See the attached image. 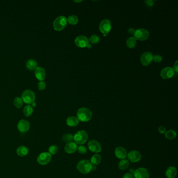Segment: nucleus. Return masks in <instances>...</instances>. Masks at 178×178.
Returning <instances> with one entry per match:
<instances>
[{
  "label": "nucleus",
  "instance_id": "a18cd8bd",
  "mask_svg": "<svg viewBox=\"0 0 178 178\" xmlns=\"http://www.w3.org/2000/svg\"><path fill=\"white\" fill-rule=\"evenodd\" d=\"M74 2H82V1H74Z\"/></svg>",
  "mask_w": 178,
  "mask_h": 178
},
{
  "label": "nucleus",
  "instance_id": "aec40b11",
  "mask_svg": "<svg viewBox=\"0 0 178 178\" xmlns=\"http://www.w3.org/2000/svg\"><path fill=\"white\" fill-rule=\"evenodd\" d=\"M29 150L28 148L25 146H21L16 150V153L20 157H25L28 155Z\"/></svg>",
  "mask_w": 178,
  "mask_h": 178
},
{
  "label": "nucleus",
  "instance_id": "58836bf2",
  "mask_svg": "<svg viewBox=\"0 0 178 178\" xmlns=\"http://www.w3.org/2000/svg\"><path fill=\"white\" fill-rule=\"evenodd\" d=\"M178 61H177L176 62V63H174V71H176V72H178Z\"/></svg>",
  "mask_w": 178,
  "mask_h": 178
},
{
  "label": "nucleus",
  "instance_id": "ea45409f",
  "mask_svg": "<svg viewBox=\"0 0 178 178\" xmlns=\"http://www.w3.org/2000/svg\"><path fill=\"white\" fill-rule=\"evenodd\" d=\"M128 32L131 35H134L135 32V30L134 28H131L129 29Z\"/></svg>",
  "mask_w": 178,
  "mask_h": 178
},
{
  "label": "nucleus",
  "instance_id": "f257e3e1",
  "mask_svg": "<svg viewBox=\"0 0 178 178\" xmlns=\"http://www.w3.org/2000/svg\"><path fill=\"white\" fill-rule=\"evenodd\" d=\"M92 112L89 109L81 108L77 111V118L81 122H87L91 120Z\"/></svg>",
  "mask_w": 178,
  "mask_h": 178
},
{
  "label": "nucleus",
  "instance_id": "a211bd4d",
  "mask_svg": "<svg viewBox=\"0 0 178 178\" xmlns=\"http://www.w3.org/2000/svg\"><path fill=\"white\" fill-rule=\"evenodd\" d=\"M77 145L75 142L67 143L64 147V151L67 154H71L74 153L77 150Z\"/></svg>",
  "mask_w": 178,
  "mask_h": 178
},
{
  "label": "nucleus",
  "instance_id": "4468645a",
  "mask_svg": "<svg viewBox=\"0 0 178 178\" xmlns=\"http://www.w3.org/2000/svg\"><path fill=\"white\" fill-rule=\"evenodd\" d=\"M17 129L20 132L25 133L28 132L30 129V123L26 120H21L17 124Z\"/></svg>",
  "mask_w": 178,
  "mask_h": 178
},
{
  "label": "nucleus",
  "instance_id": "ddd939ff",
  "mask_svg": "<svg viewBox=\"0 0 178 178\" xmlns=\"http://www.w3.org/2000/svg\"><path fill=\"white\" fill-rule=\"evenodd\" d=\"M75 44L76 46L79 48H85L89 44V40L87 38L84 36H79L76 38Z\"/></svg>",
  "mask_w": 178,
  "mask_h": 178
},
{
  "label": "nucleus",
  "instance_id": "20e7f679",
  "mask_svg": "<svg viewBox=\"0 0 178 178\" xmlns=\"http://www.w3.org/2000/svg\"><path fill=\"white\" fill-rule=\"evenodd\" d=\"M67 18L63 16L57 17L53 22V27L55 31H61L66 27L67 25Z\"/></svg>",
  "mask_w": 178,
  "mask_h": 178
},
{
  "label": "nucleus",
  "instance_id": "f3484780",
  "mask_svg": "<svg viewBox=\"0 0 178 178\" xmlns=\"http://www.w3.org/2000/svg\"><path fill=\"white\" fill-rule=\"evenodd\" d=\"M35 74L36 78L40 81H42L46 78V70L41 66L37 67V68L35 69Z\"/></svg>",
  "mask_w": 178,
  "mask_h": 178
},
{
  "label": "nucleus",
  "instance_id": "c85d7f7f",
  "mask_svg": "<svg viewBox=\"0 0 178 178\" xmlns=\"http://www.w3.org/2000/svg\"><path fill=\"white\" fill-rule=\"evenodd\" d=\"M62 140L65 143H68L72 142L73 140V136L70 133L64 134L62 137Z\"/></svg>",
  "mask_w": 178,
  "mask_h": 178
},
{
  "label": "nucleus",
  "instance_id": "423d86ee",
  "mask_svg": "<svg viewBox=\"0 0 178 178\" xmlns=\"http://www.w3.org/2000/svg\"><path fill=\"white\" fill-rule=\"evenodd\" d=\"M52 155L49 152H44L38 156L37 161L40 165H46L50 162Z\"/></svg>",
  "mask_w": 178,
  "mask_h": 178
},
{
  "label": "nucleus",
  "instance_id": "f8f14e48",
  "mask_svg": "<svg viewBox=\"0 0 178 178\" xmlns=\"http://www.w3.org/2000/svg\"><path fill=\"white\" fill-rule=\"evenodd\" d=\"M153 55L149 52H146L143 53L141 57V62L142 64L144 66H147L152 63Z\"/></svg>",
  "mask_w": 178,
  "mask_h": 178
},
{
  "label": "nucleus",
  "instance_id": "4c0bfd02",
  "mask_svg": "<svg viewBox=\"0 0 178 178\" xmlns=\"http://www.w3.org/2000/svg\"><path fill=\"white\" fill-rule=\"evenodd\" d=\"M134 178V176L132 174H130V173H127V174H125L123 176V178Z\"/></svg>",
  "mask_w": 178,
  "mask_h": 178
},
{
  "label": "nucleus",
  "instance_id": "2f4dec72",
  "mask_svg": "<svg viewBox=\"0 0 178 178\" xmlns=\"http://www.w3.org/2000/svg\"><path fill=\"white\" fill-rule=\"evenodd\" d=\"M58 152V147L56 145H52L49 148V153L51 155H55Z\"/></svg>",
  "mask_w": 178,
  "mask_h": 178
},
{
  "label": "nucleus",
  "instance_id": "39448f33",
  "mask_svg": "<svg viewBox=\"0 0 178 178\" xmlns=\"http://www.w3.org/2000/svg\"><path fill=\"white\" fill-rule=\"evenodd\" d=\"M22 99L25 103L31 104L33 101H35V94L32 90H25L22 93Z\"/></svg>",
  "mask_w": 178,
  "mask_h": 178
},
{
  "label": "nucleus",
  "instance_id": "a19ab883",
  "mask_svg": "<svg viewBox=\"0 0 178 178\" xmlns=\"http://www.w3.org/2000/svg\"><path fill=\"white\" fill-rule=\"evenodd\" d=\"M97 169V167L96 165H92V171H94Z\"/></svg>",
  "mask_w": 178,
  "mask_h": 178
},
{
  "label": "nucleus",
  "instance_id": "473e14b6",
  "mask_svg": "<svg viewBox=\"0 0 178 178\" xmlns=\"http://www.w3.org/2000/svg\"><path fill=\"white\" fill-rule=\"evenodd\" d=\"M77 150H78V152L79 154H86L87 152V150L86 147L84 146H83V145H80L78 147H77Z\"/></svg>",
  "mask_w": 178,
  "mask_h": 178
},
{
  "label": "nucleus",
  "instance_id": "a878e982",
  "mask_svg": "<svg viewBox=\"0 0 178 178\" xmlns=\"http://www.w3.org/2000/svg\"><path fill=\"white\" fill-rule=\"evenodd\" d=\"M165 134V137L168 139L172 140L176 138L177 137V133L174 131L173 130H169L167 132H166Z\"/></svg>",
  "mask_w": 178,
  "mask_h": 178
},
{
  "label": "nucleus",
  "instance_id": "393cba45",
  "mask_svg": "<svg viewBox=\"0 0 178 178\" xmlns=\"http://www.w3.org/2000/svg\"><path fill=\"white\" fill-rule=\"evenodd\" d=\"M33 108L29 105L25 106L24 108V109H23V113H24L25 116L27 117L31 116V115L33 114Z\"/></svg>",
  "mask_w": 178,
  "mask_h": 178
},
{
  "label": "nucleus",
  "instance_id": "f03ea898",
  "mask_svg": "<svg viewBox=\"0 0 178 178\" xmlns=\"http://www.w3.org/2000/svg\"><path fill=\"white\" fill-rule=\"evenodd\" d=\"M92 164L88 160L81 161L77 165V169L81 174H88L92 171Z\"/></svg>",
  "mask_w": 178,
  "mask_h": 178
},
{
  "label": "nucleus",
  "instance_id": "7c9ffc66",
  "mask_svg": "<svg viewBox=\"0 0 178 178\" xmlns=\"http://www.w3.org/2000/svg\"><path fill=\"white\" fill-rule=\"evenodd\" d=\"M89 41L92 44H96L100 41V37L96 35H94L90 37Z\"/></svg>",
  "mask_w": 178,
  "mask_h": 178
},
{
  "label": "nucleus",
  "instance_id": "6e6552de",
  "mask_svg": "<svg viewBox=\"0 0 178 178\" xmlns=\"http://www.w3.org/2000/svg\"><path fill=\"white\" fill-rule=\"evenodd\" d=\"M111 29V24L110 20H102L99 25V30L103 34H107Z\"/></svg>",
  "mask_w": 178,
  "mask_h": 178
},
{
  "label": "nucleus",
  "instance_id": "7ed1b4c3",
  "mask_svg": "<svg viewBox=\"0 0 178 178\" xmlns=\"http://www.w3.org/2000/svg\"><path fill=\"white\" fill-rule=\"evenodd\" d=\"M87 133L84 130L79 131L75 133L73 137V139L75 143L78 145H81L86 143L88 139Z\"/></svg>",
  "mask_w": 178,
  "mask_h": 178
},
{
  "label": "nucleus",
  "instance_id": "b1692460",
  "mask_svg": "<svg viewBox=\"0 0 178 178\" xmlns=\"http://www.w3.org/2000/svg\"><path fill=\"white\" fill-rule=\"evenodd\" d=\"M101 157L99 154H95L92 157L90 163L92 165H97L101 162Z\"/></svg>",
  "mask_w": 178,
  "mask_h": 178
},
{
  "label": "nucleus",
  "instance_id": "c9c22d12",
  "mask_svg": "<svg viewBox=\"0 0 178 178\" xmlns=\"http://www.w3.org/2000/svg\"><path fill=\"white\" fill-rule=\"evenodd\" d=\"M159 132L161 134H165L166 132V129L163 126H161L158 129Z\"/></svg>",
  "mask_w": 178,
  "mask_h": 178
},
{
  "label": "nucleus",
  "instance_id": "e433bc0d",
  "mask_svg": "<svg viewBox=\"0 0 178 178\" xmlns=\"http://www.w3.org/2000/svg\"><path fill=\"white\" fill-rule=\"evenodd\" d=\"M145 3H146V5L147 7H153L154 4V1H150V0L146 1H145Z\"/></svg>",
  "mask_w": 178,
  "mask_h": 178
},
{
  "label": "nucleus",
  "instance_id": "c756f323",
  "mask_svg": "<svg viewBox=\"0 0 178 178\" xmlns=\"http://www.w3.org/2000/svg\"><path fill=\"white\" fill-rule=\"evenodd\" d=\"M14 105L17 108H20L23 105V101L22 99L20 97H16L14 101Z\"/></svg>",
  "mask_w": 178,
  "mask_h": 178
},
{
  "label": "nucleus",
  "instance_id": "cd10ccee",
  "mask_svg": "<svg viewBox=\"0 0 178 178\" xmlns=\"http://www.w3.org/2000/svg\"><path fill=\"white\" fill-rule=\"evenodd\" d=\"M68 22L71 25H76L78 22V19L76 16L71 15L68 17L67 19Z\"/></svg>",
  "mask_w": 178,
  "mask_h": 178
},
{
  "label": "nucleus",
  "instance_id": "5701e85b",
  "mask_svg": "<svg viewBox=\"0 0 178 178\" xmlns=\"http://www.w3.org/2000/svg\"><path fill=\"white\" fill-rule=\"evenodd\" d=\"M129 161L126 159L121 160L118 164V167L119 169L122 170L126 169L129 166Z\"/></svg>",
  "mask_w": 178,
  "mask_h": 178
},
{
  "label": "nucleus",
  "instance_id": "bb28decb",
  "mask_svg": "<svg viewBox=\"0 0 178 178\" xmlns=\"http://www.w3.org/2000/svg\"><path fill=\"white\" fill-rule=\"evenodd\" d=\"M137 44V41L134 37H130L126 41V45L129 48H134Z\"/></svg>",
  "mask_w": 178,
  "mask_h": 178
},
{
  "label": "nucleus",
  "instance_id": "4be33fe9",
  "mask_svg": "<svg viewBox=\"0 0 178 178\" xmlns=\"http://www.w3.org/2000/svg\"><path fill=\"white\" fill-rule=\"evenodd\" d=\"M26 67L27 68L30 70H33L37 68V63L34 60H29L27 62Z\"/></svg>",
  "mask_w": 178,
  "mask_h": 178
},
{
  "label": "nucleus",
  "instance_id": "9b49d317",
  "mask_svg": "<svg viewBox=\"0 0 178 178\" xmlns=\"http://www.w3.org/2000/svg\"><path fill=\"white\" fill-rule=\"evenodd\" d=\"M133 176L135 178H149L150 174L146 168H139L135 170Z\"/></svg>",
  "mask_w": 178,
  "mask_h": 178
},
{
  "label": "nucleus",
  "instance_id": "6ab92c4d",
  "mask_svg": "<svg viewBox=\"0 0 178 178\" xmlns=\"http://www.w3.org/2000/svg\"><path fill=\"white\" fill-rule=\"evenodd\" d=\"M66 124L70 127H75L79 124V120L76 117H68L66 121Z\"/></svg>",
  "mask_w": 178,
  "mask_h": 178
},
{
  "label": "nucleus",
  "instance_id": "f704fd0d",
  "mask_svg": "<svg viewBox=\"0 0 178 178\" xmlns=\"http://www.w3.org/2000/svg\"><path fill=\"white\" fill-rule=\"evenodd\" d=\"M46 87V85L44 81H40L38 84V87L39 90H44Z\"/></svg>",
  "mask_w": 178,
  "mask_h": 178
},
{
  "label": "nucleus",
  "instance_id": "dca6fc26",
  "mask_svg": "<svg viewBox=\"0 0 178 178\" xmlns=\"http://www.w3.org/2000/svg\"><path fill=\"white\" fill-rule=\"evenodd\" d=\"M115 155L119 159L123 160L127 157V151L123 147H118L114 151Z\"/></svg>",
  "mask_w": 178,
  "mask_h": 178
},
{
  "label": "nucleus",
  "instance_id": "72a5a7b5",
  "mask_svg": "<svg viewBox=\"0 0 178 178\" xmlns=\"http://www.w3.org/2000/svg\"><path fill=\"white\" fill-rule=\"evenodd\" d=\"M153 60H154V61L156 63H159L163 60V57L161 55L159 54H156L153 56Z\"/></svg>",
  "mask_w": 178,
  "mask_h": 178
},
{
  "label": "nucleus",
  "instance_id": "0eeeda50",
  "mask_svg": "<svg viewBox=\"0 0 178 178\" xmlns=\"http://www.w3.org/2000/svg\"><path fill=\"white\" fill-rule=\"evenodd\" d=\"M149 32L145 29H139L135 31L134 34V38L135 40H138L139 41H144L147 39L149 37Z\"/></svg>",
  "mask_w": 178,
  "mask_h": 178
},
{
  "label": "nucleus",
  "instance_id": "37998d69",
  "mask_svg": "<svg viewBox=\"0 0 178 178\" xmlns=\"http://www.w3.org/2000/svg\"><path fill=\"white\" fill-rule=\"evenodd\" d=\"M31 107H36V103L35 101H34L32 102V103H31Z\"/></svg>",
  "mask_w": 178,
  "mask_h": 178
},
{
  "label": "nucleus",
  "instance_id": "c03bdc74",
  "mask_svg": "<svg viewBox=\"0 0 178 178\" xmlns=\"http://www.w3.org/2000/svg\"><path fill=\"white\" fill-rule=\"evenodd\" d=\"M86 47H87V48L90 49L91 48H92V45H91V44H87V46H86Z\"/></svg>",
  "mask_w": 178,
  "mask_h": 178
},
{
  "label": "nucleus",
  "instance_id": "1a4fd4ad",
  "mask_svg": "<svg viewBox=\"0 0 178 178\" xmlns=\"http://www.w3.org/2000/svg\"><path fill=\"white\" fill-rule=\"evenodd\" d=\"M88 147L89 150L91 152L95 153H98L101 151V146L99 142L96 140H92L88 143Z\"/></svg>",
  "mask_w": 178,
  "mask_h": 178
},
{
  "label": "nucleus",
  "instance_id": "2eb2a0df",
  "mask_svg": "<svg viewBox=\"0 0 178 178\" xmlns=\"http://www.w3.org/2000/svg\"><path fill=\"white\" fill-rule=\"evenodd\" d=\"M174 74V68L167 67L163 68V70L161 71V76L163 79H169L172 77H173Z\"/></svg>",
  "mask_w": 178,
  "mask_h": 178
},
{
  "label": "nucleus",
  "instance_id": "79ce46f5",
  "mask_svg": "<svg viewBox=\"0 0 178 178\" xmlns=\"http://www.w3.org/2000/svg\"><path fill=\"white\" fill-rule=\"evenodd\" d=\"M134 172H135V170H134V169H130V174H133H133H134Z\"/></svg>",
  "mask_w": 178,
  "mask_h": 178
},
{
  "label": "nucleus",
  "instance_id": "9d476101",
  "mask_svg": "<svg viewBox=\"0 0 178 178\" xmlns=\"http://www.w3.org/2000/svg\"><path fill=\"white\" fill-rule=\"evenodd\" d=\"M128 160L132 163H137L141 161L142 155L137 150L130 151L128 155Z\"/></svg>",
  "mask_w": 178,
  "mask_h": 178
},
{
  "label": "nucleus",
  "instance_id": "412c9836",
  "mask_svg": "<svg viewBox=\"0 0 178 178\" xmlns=\"http://www.w3.org/2000/svg\"><path fill=\"white\" fill-rule=\"evenodd\" d=\"M177 174V170L175 167H170L166 171V176L168 178H174Z\"/></svg>",
  "mask_w": 178,
  "mask_h": 178
},
{
  "label": "nucleus",
  "instance_id": "49530a36",
  "mask_svg": "<svg viewBox=\"0 0 178 178\" xmlns=\"http://www.w3.org/2000/svg\"><path fill=\"white\" fill-rule=\"evenodd\" d=\"M107 35V34H103V36H105V37H106Z\"/></svg>",
  "mask_w": 178,
  "mask_h": 178
}]
</instances>
